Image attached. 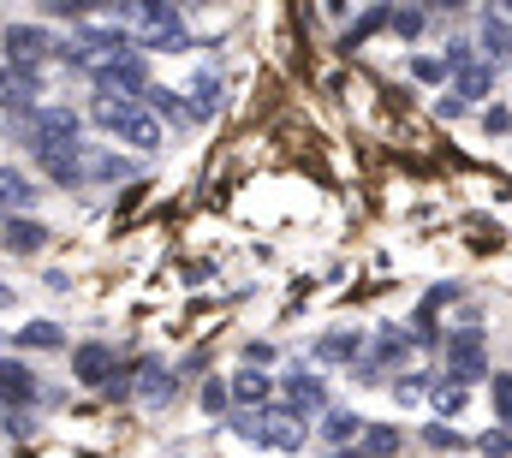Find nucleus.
Instances as JSON below:
<instances>
[{"mask_svg":"<svg viewBox=\"0 0 512 458\" xmlns=\"http://www.w3.org/2000/svg\"><path fill=\"white\" fill-rule=\"evenodd\" d=\"M96 119H102L108 131H120L126 143H137V149H155V143H161V125L143 114V108H131L126 96H114V102H96Z\"/></svg>","mask_w":512,"mask_h":458,"instance_id":"1","label":"nucleus"},{"mask_svg":"<svg viewBox=\"0 0 512 458\" xmlns=\"http://www.w3.org/2000/svg\"><path fill=\"white\" fill-rule=\"evenodd\" d=\"M447 357H453V369H459L465 381L483 375V340H477V334H453V340H447Z\"/></svg>","mask_w":512,"mask_h":458,"instance_id":"2","label":"nucleus"},{"mask_svg":"<svg viewBox=\"0 0 512 458\" xmlns=\"http://www.w3.org/2000/svg\"><path fill=\"white\" fill-rule=\"evenodd\" d=\"M30 393H36V375H30L18 357H0V399H18V405H24Z\"/></svg>","mask_w":512,"mask_h":458,"instance_id":"3","label":"nucleus"},{"mask_svg":"<svg viewBox=\"0 0 512 458\" xmlns=\"http://www.w3.org/2000/svg\"><path fill=\"white\" fill-rule=\"evenodd\" d=\"M66 137H72V114H60V108L36 114V149H48V155H54V149H60Z\"/></svg>","mask_w":512,"mask_h":458,"instance_id":"4","label":"nucleus"},{"mask_svg":"<svg viewBox=\"0 0 512 458\" xmlns=\"http://www.w3.org/2000/svg\"><path fill=\"white\" fill-rule=\"evenodd\" d=\"M42 244H48V232L36 227V221H18V215L6 221V250H12V256H36Z\"/></svg>","mask_w":512,"mask_h":458,"instance_id":"5","label":"nucleus"},{"mask_svg":"<svg viewBox=\"0 0 512 458\" xmlns=\"http://www.w3.org/2000/svg\"><path fill=\"white\" fill-rule=\"evenodd\" d=\"M42 48H48V36H42V30H30V24H24V30H18V24L6 30V54H12V60H24V66H30V60H42Z\"/></svg>","mask_w":512,"mask_h":458,"instance_id":"6","label":"nucleus"},{"mask_svg":"<svg viewBox=\"0 0 512 458\" xmlns=\"http://www.w3.org/2000/svg\"><path fill=\"white\" fill-rule=\"evenodd\" d=\"M108 363H114V357H108V345H84V351H78V375H84V381H102V375H108Z\"/></svg>","mask_w":512,"mask_h":458,"instance_id":"7","label":"nucleus"},{"mask_svg":"<svg viewBox=\"0 0 512 458\" xmlns=\"http://www.w3.org/2000/svg\"><path fill=\"white\" fill-rule=\"evenodd\" d=\"M322 405V387L316 381H292V411H316Z\"/></svg>","mask_w":512,"mask_h":458,"instance_id":"8","label":"nucleus"},{"mask_svg":"<svg viewBox=\"0 0 512 458\" xmlns=\"http://www.w3.org/2000/svg\"><path fill=\"white\" fill-rule=\"evenodd\" d=\"M18 340H24V345H60V328H54V322H30Z\"/></svg>","mask_w":512,"mask_h":458,"instance_id":"9","label":"nucleus"},{"mask_svg":"<svg viewBox=\"0 0 512 458\" xmlns=\"http://www.w3.org/2000/svg\"><path fill=\"white\" fill-rule=\"evenodd\" d=\"M30 96V78H12V72H0V102L12 108V102H24Z\"/></svg>","mask_w":512,"mask_h":458,"instance_id":"10","label":"nucleus"},{"mask_svg":"<svg viewBox=\"0 0 512 458\" xmlns=\"http://www.w3.org/2000/svg\"><path fill=\"white\" fill-rule=\"evenodd\" d=\"M459 90H465V96H483V90H489V66H465Z\"/></svg>","mask_w":512,"mask_h":458,"instance_id":"11","label":"nucleus"},{"mask_svg":"<svg viewBox=\"0 0 512 458\" xmlns=\"http://www.w3.org/2000/svg\"><path fill=\"white\" fill-rule=\"evenodd\" d=\"M489 54H495V60L512 54V30H507V24H495V18H489Z\"/></svg>","mask_w":512,"mask_h":458,"instance_id":"12","label":"nucleus"},{"mask_svg":"<svg viewBox=\"0 0 512 458\" xmlns=\"http://www.w3.org/2000/svg\"><path fill=\"white\" fill-rule=\"evenodd\" d=\"M393 447H399V435H393V429H370V441H364V453H393Z\"/></svg>","mask_w":512,"mask_h":458,"instance_id":"13","label":"nucleus"},{"mask_svg":"<svg viewBox=\"0 0 512 458\" xmlns=\"http://www.w3.org/2000/svg\"><path fill=\"white\" fill-rule=\"evenodd\" d=\"M358 429H364V423H358V417H346V411H334V417H328V435H334V441H346V435H358Z\"/></svg>","mask_w":512,"mask_h":458,"instance_id":"14","label":"nucleus"},{"mask_svg":"<svg viewBox=\"0 0 512 458\" xmlns=\"http://www.w3.org/2000/svg\"><path fill=\"white\" fill-rule=\"evenodd\" d=\"M495 411L512 423V381H507V375H495Z\"/></svg>","mask_w":512,"mask_h":458,"instance_id":"15","label":"nucleus"},{"mask_svg":"<svg viewBox=\"0 0 512 458\" xmlns=\"http://www.w3.org/2000/svg\"><path fill=\"white\" fill-rule=\"evenodd\" d=\"M262 393H268L262 375H239V399H262Z\"/></svg>","mask_w":512,"mask_h":458,"instance_id":"16","label":"nucleus"},{"mask_svg":"<svg viewBox=\"0 0 512 458\" xmlns=\"http://www.w3.org/2000/svg\"><path fill=\"white\" fill-rule=\"evenodd\" d=\"M435 405H441V411H459V405H465V393H459V387H435Z\"/></svg>","mask_w":512,"mask_h":458,"instance_id":"17","label":"nucleus"},{"mask_svg":"<svg viewBox=\"0 0 512 458\" xmlns=\"http://www.w3.org/2000/svg\"><path fill=\"white\" fill-rule=\"evenodd\" d=\"M393 24H399L405 36H417V30H423V12H393Z\"/></svg>","mask_w":512,"mask_h":458,"instance_id":"18","label":"nucleus"},{"mask_svg":"<svg viewBox=\"0 0 512 458\" xmlns=\"http://www.w3.org/2000/svg\"><path fill=\"white\" fill-rule=\"evenodd\" d=\"M358 340H322V357H352Z\"/></svg>","mask_w":512,"mask_h":458,"instance_id":"19","label":"nucleus"},{"mask_svg":"<svg viewBox=\"0 0 512 458\" xmlns=\"http://www.w3.org/2000/svg\"><path fill=\"white\" fill-rule=\"evenodd\" d=\"M227 405V387H203V411H221Z\"/></svg>","mask_w":512,"mask_h":458,"instance_id":"20","label":"nucleus"},{"mask_svg":"<svg viewBox=\"0 0 512 458\" xmlns=\"http://www.w3.org/2000/svg\"><path fill=\"white\" fill-rule=\"evenodd\" d=\"M340 458H364V453H340Z\"/></svg>","mask_w":512,"mask_h":458,"instance_id":"21","label":"nucleus"},{"mask_svg":"<svg viewBox=\"0 0 512 458\" xmlns=\"http://www.w3.org/2000/svg\"><path fill=\"white\" fill-rule=\"evenodd\" d=\"M0 304H6V292H0Z\"/></svg>","mask_w":512,"mask_h":458,"instance_id":"22","label":"nucleus"}]
</instances>
